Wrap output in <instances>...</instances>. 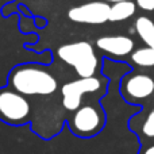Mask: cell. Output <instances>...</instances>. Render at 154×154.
<instances>
[{"label":"cell","mask_w":154,"mask_h":154,"mask_svg":"<svg viewBox=\"0 0 154 154\" xmlns=\"http://www.w3.org/2000/svg\"><path fill=\"white\" fill-rule=\"evenodd\" d=\"M10 87L22 95H51L58 88V81L45 66L39 64H22L8 76Z\"/></svg>","instance_id":"6da1fadb"},{"label":"cell","mask_w":154,"mask_h":154,"mask_svg":"<svg viewBox=\"0 0 154 154\" xmlns=\"http://www.w3.org/2000/svg\"><path fill=\"white\" fill-rule=\"evenodd\" d=\"M58 57L68 65L75 68L76 73L80 77L95 76L99 65V60L95 54L92 45L87 41L66 43L58 48Z\"/></svg>","instance_id":"7a4b0ae2"},{"label":"cell","mask_w":154,"mask_h":154,"mask_svg":"<svg viewBox=\"0 0 154 154\" xmlns=\"http://www.w3.org/2000/svg\"><path fill=\"white\" fill-rule=\"evenodd\" d=\"M31 107L24 95L11 87L0 88V119L12 126L29 122Z\"/></svg>","instance_id":"3957f363"},{"label":"cell","mask_w":154,"mask_h":154,"mask_svg":"<svg viewBox=\"0 0 154 154\" xmlns=\"http://www.w3.org/2000/svg\"><path fill=\"white\" fill-rule=\"evenodd\" d=\"M106 115L99 106L85 104L73 112L69 119V127L72 133L81 138H91L97 135L104 127Z\"/></svg>","instance_id":"277c9868"},{"label":"cell","mask_w":154,"mask_h":154,"mask_svg":"<svg viewBox=\"0 0 154 154\" xmlns=\"http://www.w3.org/2000/svg\"><path fill=\"white\" fill-rule=\"evenodd\" d=\"M101 88V80L99 77H80L79 80L62 85V106L68 111H76L81 107V96L84 93L97 92Z\"/></svg>","instance_id":"5b68a950"},{"label":"cell","mask_w":154,"mask_h":154,"mask_svg":"<svg viewBox=\"0 0 154 154\" xmlns=\"http://www.w3.org/2000/svg\"><path fill=\"white\" fill-rule=\"evenodd\" d=\"M111 5L107 2H89L69 10L68 16L76 23L103 24L109 20Z\"/></svg>","instance_id":"8992f818"},{"label":"cell","mask_w":154,"mask_h":154,"mask_svg":"<svg viewBox=\"0 0 154 154\" xmlns=\"http://www.w3.org/2000/svg\"><path fill=\"white\" fill-rule=\"evenodd\" d=\"M122 91L130 99H145L154 92V80L146 75H135L123 81Z\"/></svg>","instance_id":"52a82bcc"},{"label":"cell","mask_w":154,"mask_h":154,"mask_svg":"<svg viewBox=\"0 0 154 154\" xmlns=\"http://www.w3.org/2000/svg\"><path fill=\"white\" fill-rule=\"evenodd\" d=\"M96 46L108 54L122 57L133 51L134 42L131 38L125 37V35H108V37L99 38L96 41Z\"/></svg>","instance_id":"ba28073f"},{"label":"cell","mask_w":154,"mask_h":154,"mask_svg":"<svg viewBox=\"0 0 154 154\" xmlns=\"http://www.w3.org/2000/svg\"><path fill=\"white\" fill-rule=\"evenodd\" d=\"M135 3L126 0V2H118L111 5V11H109V20L111 22H120L128 19L135 14Z\"/></svg>","instance_id":"9c48e42d"},{"label":"cell","mask_w":154,"mask_h":154,"mask_svg":"<svg viewBox=\"0 0 154 154\" xmlns=\"http://www.w3.org/2000/svg\"><path fill=\"white\" fill-rule=\"evenodd\" d=\"M135 30L149 48H154V22L147 16H141L135 22Z\"/></svg>","instance_id":"30bf717a"},{"label":"cell","mask_w":154,"mask_h":154,"mask_svg":"<svg viewBox=\"0 0 154 154\" xmlns=\"http://www.w3.org/2000/svg\"><path fill=\"white\" fill-rule=\"evenodd\" d=\"M134 64L139 66H154V48H142L138 49L131 56Z\"/></svg>","instance_id":"8fae6325"},{"label":"cell","mask_w":154,"mask_h":154,"mask_svg":"<svg viewBox=\"0 0 154 154\" xmlns=\"http://www.w3.org/2000/svg\"><path fill=\"white\" fill-rule=\"evenodd\" d=\"M142 131L146 137H154V109L149 114L147 119L145 120Z\"/></svg>","instance_id":"7c38bea8"},{"label":"cell","mask_w":154,"mask_h":154,"mask_svg":"<svg viewBox=\"0 0 154 154\" xmlns=\"http://www.w3.org/2000/svg\"><path fill=\"white\" fill-rule=\"evenodd\" d=\"M138 7H141L145 11H153L154 10V0H137Z\"/></svg>","instance_id":"4fadbf2b"},{"label":"cell","mask_w":154,"mask_h":154,"mask_svg":"<svg viewBox=\"0 0 154 154\" xmlns=\"http://www.w3.org/2000/svg\"><path fill=\"white\" fill-rule=\"evenodd\" d=\"M142 154H154V145L150 146V147H147L145 152H142Z\"/></svg>","instance_id":"5bb4252c"},{"label":"cell","mask_w":154,"mask_h":154,"mask_svg":"<svg viewBox=\"0 0 154 154\" xmlns=\"http://www.w3.org/2000/svg\"><path fill=\"white\" fill-rule=\"evenodd\" d=\"M104 2H107V3L111 2L112 4H114V3H118V2H126V0H104Z\"/></svg>","instance_id":"9a60e30c"}]
</instances>
